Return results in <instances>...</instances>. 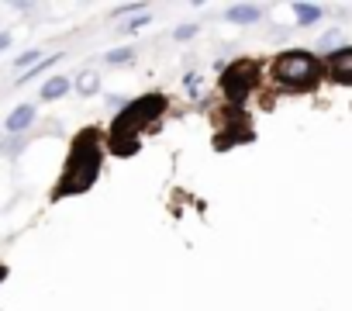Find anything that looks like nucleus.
Instances as JSON below:
<instances>
[{
    "label": "nucleus",
    "instance_id": "12",
    "mask_svg": "<svg viewBox=\"0 0 352 311\" xmlns=\"http://www.w3.org/2000/svg\"><path fill=\"white\" fill-rule=\"evenodd\" d=\"M197 35V25H184V28H176V39L180 42H187V39H194Z\"/></svg>",
    "mask_w": 352,
    "mask_h": 311
},
{
    "label": "nucleus",
    "instance_id": "7",
    "mask_svg": "<svg viewBox=\"0 0 352 311\" xmlns=\"http://www.w3.org/2000/svg\"><path fill=\"white\" fill-rule=\"evenodd\" d=\"M259 14H263L259 4H235V8L228 11V21H232V25H252V21H259Z\"/></svg>",
    "mask_w": 352,
    "mask_h": 311
},
{
    "label": "nucleus",
    "instance_id": "16",
    "mask_svg": "<svg viewBox=\"0 0 352 311\" xmlns=\"http://www.w3.org/2000/svg\"><path fill=\"white\" fill-rule=\"evenodd\" d=\"M184 87H187L190 94H197V76H187V80H184Z\"/></svg>",
    "mask_w": 352,
    "mask_h": 311
},
{
    "label": "nucleus",
    "instance_id": "6",
    "mask_svg": "<svg viewBox=\"0 0 352 311\" xmlns=\"http://www.w3.org/2000/svg\"><path fill=\"white\" fill-rule=\"evenodd\" d=\"M328 69H331L338 80H352V45L331 52V56H328Z\"/></svg>",
    "mask_w": 352,
    "mask_h": 311
},
{
    "label": "nucleus",
    "instance_id": "13",
    "mask_svg": "<svg viewBox=\"0 0 352 311\" xmlns=\"http://www.w3.org/2000/svg\"><path fill=\"white\" fill-rule=\"evenodd\" d=\"M142 25H148V14H138L135 21H128V25H124V32H138Z\"/></svg>",
    "mask_w": 352,
    "mask_h": 311
},
{
    "label": "nucleus",
    "instance_id": "1",
    "mask_svg": "<svg viewBox=\"0 0 352 311\" xmlns=\"http://www.w3.org/2000/svg\"><path fill=\"white\" fill-rule=\"evenodd\" d=\"M100 173V145H97V131H83V138L73 145V156H69V167H66V177L56 191V197H66V194H83Z\"/></svg>",
    "mask_w": 352,
    "mask_h": 311
},
{
    "label": "nucleus",
    "instance_id": "2",
    "mask_svg": "<svg viewBox=\"0 0 352 311\" xmlns=\"http://www.w3.org/2000/svg\"><path fill=\"white\" fill-rule=\"evenodd\" d=\"M318 59L311 52H300V49H290L283 52L276 63H273V80L280 87H290V90H304V87H314L318 83Z\"/></svg>",
    "mask_w": 352,
    "mask_h": 311
},
{
    "label": "nucleus",
    "instance_id": "10",
    "mask_svg": "<svg viewBox=\"0 0 352 311\" xmlns=\"http://www.w3.org/2000/svg\"><path fill=\"white\" fill-rule=\"evenodd\" d=\"M76 90H80L83 97H90V94H97V90H100V80H97L94 73H87V76H80V80H76Z\"/></svg>",
    "mask_w": 352,
    "mask_h": 311
},
{
    "label": "nucleus",
    "instance_id": "14",
    "mask_svg": "<svg viewBox=\"0 0 352 311\" xmlns=\"http://www.w3.org/2000/svg\"><path fill=\"white\" fill-rule=\"evenodd\" d=\"M32 63H38V52H28V56H18V69H25V66H32Z\"/></svg>",
    "mask_w": 352,
    "mask_h": 311
},
{
    "label": "nucleus",
    "instance_id": "4",
    "mask_svg": "<svg viewBox=\"0 0 352 311\" xmlns=\"http://www.w3.org/2000/svg\"><path fill=\"white\" fill-rule=\"evenodd\" d=\"M256 80H259L256 63L239 59V63L225 66V73H221V90H225V97H228V100H245V97H249V90L256 87Z\"/></svg>",
    "mask_w": 352,
    "mask_h": 311
},
{
    "label": "nucleus",
    "instance_id": "5",
    "mask_svg": "<svg viewBox=\"0 0 352 311\" xmlns=\"http://www.w3.org/2000/svg\"><path fill=\"white\" fill-rule=\"evenodd\" d=\"M32 121H35V104H18V107L4 118V128H8V135H18V131H28Z\"/></svg>",
    "mask_w": 352,
    "mask_h": 311
},
{
    "label": "nucleus",
    "instance_id": "11",
    "mask_svg": "<svg viewBox=\"0 0 352 311\" xmlns=\"http://www.w3.org/2000/svg\"><path fill=\"white\" fill-rule=\"evenodd\" d=\"M135 59V49H114V52H107V63L111 66H121V63H131Z\"/></svg>",
    "mask_w": 352,
    "mask_h": 311
},
{
    "label": "nucleus",
    "instance_id": "8",
    "mask_svg": "<svg viewBox=\"0 0 352 311\" xmlns=\"http://www.w3.org/2000/svg\"><path fill=\"white\" fill-rule=\"evenodd\" d=\"M294 14H297V25H304V28H307V25L321 21V14H324V11H321L318 4H294Z\"/></svg>",
    "mask_w": 352,
    "mask_h": 311
},
{
    "label": "nucleus",
    "instance_id": "15",
    "mask_svg": "<svg viewBox=\"0 0 352 311\" xmlns=\"http://www.w3.org/2000/svg\"><path fill=\"white\" fill-rule=\"evenodd\" d=\"M335 42H338V32H328V35H324V39L318 42V49H331Z\"/></svg>",
    "mask_w": 352,
    "mask_h": 311
},
{
    "label": "nucleus",
    "instance_id": "3",
    "mask_svg": "<svg viewBox=\"0 0 352 311\" xmlns=\"http://www.w3.org/2000/svg\"><path fill=\"white\" fill-rule=\"evenodd\" d=\"M162 107H166V100L159 97V94H148V97H138V100H128L121 111H118V118H114V125H111V138H124V135H135L142 125H148L152 118H159L162 114ZM138 138V135H135Z\"/></svg>",
    "mask_w": 352,
    "mask_h": 311
},
{
    "label": "nucleus",
    "instance_id": "9",
    "mask_svg": "<svg viewBox=\"0 0 352 311\" xmlns=\"http://www.w3.org/2000/svg\"><path fill=\"white\" fill-rule=\"evenodd\" d=\"M66 90H69V80H66V76H52V80L42 87V100H59Z\"/></svg>",
    "mask_w": 352,
    "mask_h": 311
}]
</instances>
